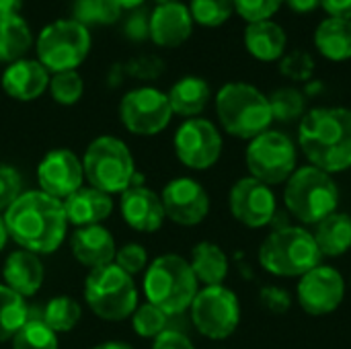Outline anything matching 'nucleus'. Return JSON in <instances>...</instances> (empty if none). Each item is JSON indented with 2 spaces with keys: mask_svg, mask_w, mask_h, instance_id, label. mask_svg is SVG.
<instances>
[{
  "mask_svg": "<svg viewBox=\"0 0 351 349\" xmlns=\"http://www.w3.org/2000/svg\"><path fill=\"white\" fill-rule=\"evenodd\" d=\"M267 99H269L271 115L278 121H284V123L296 121V119H302L306 113V97L296 86H282L274 91L271 97Z\"/></svg>",
  "mask_w": 351,
  "mask_h": 349,
  "instance_id": "nucleus-31",
  "label": "nucleus"
},
{
  "mask_svg": "<svg viewBox=\"0 0 351 349\" xmlns=\"http://www.w3.org/2000/svg\"><path fill=\"white\" fill-rule=\"evenodd\" d=\"M152 349H195L193 344L189 341L187 335L179 331H162L156 339Z\"/></svg>",
  "mask_w": 351,
  "mask_h": 349,
  "instance_id": "nucleus-44",
  "label": "nucleus"
},
{
  "mask_svg": "<svg viewBox=\"0 0 351 349\" xmlns=\"http://www.w3.org/2000/svg\"><path fill=\"white\" fill-rule=\"evenodd\" d=\"M84 296L90 311L105 321H123L134 315L138 304V292L130 274L115 263L90 269Z\"/></svg>",
  "mask_w": 351,
  "mask_h": 349,
  "instance_id": "nucleus-9",
  "label": "nucleus"
},
{
  "mask_svg": "<svg viewBox=\"0 0 351 349\" xmlns=\"http://www.w3.org/2000/svg\"><path fill=\"white\" fill-rule=\"evenodd\" d=\"M317 51L329 62L351 60V19L327 16L313 35Z\"/></svg>",
  "mask_w": 351,
  "mask_h": 349,
  "instance_id": "nucleus-25",
  "label": "nucleus"
},
{
  "mask_svg": "<svg viewBox=\"0 0 351 349\" xmlns=\"http://www.w3.org/2000/svg\"><path fill=\"white\" fill-rule=\"evenodd\" d=\"M49 93L60 105H74L84 93V82L76 70L56 72L49 80Z\"/></svg>",
  "mask_w": 351,
  "mask_h": 349,
  "instance_id": "nucleus-36",
  "label": "nucleus"
},
{
  "mask_svg": "<svg viewBox=\"0 0 351 349\" xmlns=\"http://www.w3.org/2000/svg\"><path fill=\"white\" fill-rule=\"evenodd\" d=\"M123 33L134 41H144L146 37H150V12H146L144 6L130 10V16L123 25Z\"/></svg>",
  "mask_w": 351,
  "mask_h": 349,
  "instance_id": "nucleus-42",
  "label": "nucleus"
},
{
  "mask_svg": "<svg viewBox=\"0 0 351 349\" xmlns=\"http://www.w3.org/2000/svg\"><path fill=\"white\" fill-rule=\"evenodd\" d=\"M6 239H8L6 224H4V218L0 216V251H2V249H4V245H6Z\"/></svg>",
  "mask_w": 351,
  "mask_h": 349,
  "instance_id": "nucleus-50",
  "label": "nucleus"
},
{
  "mask_svg": "<svg viewBox=\"0 0 351 349\" xmlns=\"http://www.w3.org/2000/svg\"><path fill=\"white\" fill-rule=\"evenodd\" d=\"M12 349H58V337L43 319H29L12 337Z\"/></svg>",
  "mask_w": 351,
  "mask_h": 349,
  "instance_id": "nucleus-34",
  "label": "nucleus"
},
{
  "mask_svg": "<svg viewBox=\"0 0 351 349\" xmlns=\"http://www.w3.org/2000/svg\"><path fill=\"white\" fill-rule=\"evenodd\" d=\"M167 317L169 315L148 302L134 313V329L140 337L156 339L162 331H167Z\"/></svg>",
  "mask_w": 351,
  "mask_h": 349,
  "instance_id": "nucleus-38",
  "label": "nucleus"
},
{
  "mask_svg": "<svg viewBox=\"0 0 351 349\" xmlns=\"http://www.w3.org/2000/svg\"><path fill=\"white\" fill-rule=\"evenodd\" d=\"M165 216L181 226H195L206 220L210 212L208 191L189 177L173 179L160 195Z\"/></svg>",
  "mask_w": 351,
  "mask_h": 349,
  "instance_id": "nucleus-16",
  "label": "nucleus"
},
{
  "mask_svg": "<svg viewBox=\"0 0 351 349\" xmlns=\"http://www.w3.org/2000/svg\"><path fill=\"white\" fill-rule=\"evenodd\" d=\"M121 216L134 230L140 232H154L162 226L165 220V208L160 202V195L154 191L134 185L123 191L121 197Z\"/></svg>",
  "mask_w": 351,
  "mask_h": 349,
  "instance_id": "nucleus-19",
  "label": "nucleus"
},
{
  "mask_svg": "<svg viewBox=\"0 0 351 349\" xmlns=\"http://www.w3.org/2000/svg\"><path fill=\"white\" fill-rule=\"evenodd\" d=\"M82 171L88 183L103 193H123L134 187L136 167L130 148L113 136H101L84 152Z\"/></svg>",
  "mask_w": 351,
  "mask_h": 349,
  "instance_id": "nucleus-7",
  "label": "nucleus"
},
{
  "mask_svg": "<svg viewBox=\"0 0 351 349\" xmlns=\"http://www.w3.org/2000/svg\"><path fill=\"white\" fill-rule=\"evenodd\" d=\"M296 14H311L321 6V0H284Z\"/></svg>",
  "mask_w": 351,
  "mask_h": 349,
  "instance_id": "nucleus-46",
  "label": "nucleus"
},
{
  "mask_svg": "<svg viewBox=\"0 0 351 349\" xmlns=\"http://www.w3.org/2000/svg\"><path fill=\"white\" fill-rule=\"evenodd\" d=\"M154 2L158 6V4H171V2H179V0H154Z\"/></svg>",
  "mask_w": 351,
  "mask_h": 349,
  "instance_id": "nucleus-51",
  "label": "nucleus"
},
{
  "mask_svg": "<svg viewBox=\"0 0 351 349\" xmlns=\"http://www.w3.org/2000/svg\"><path fill=\"white\" fill-rule=\"evenodd\" d=\"M80 319V306L76 300L68 298V296H58L53 298L43 313V321L45 325L53 331V333H68L76 327Z\"/></svg>",
  "mask_w": 351,
  "mask_h": 349,
  "instance_id": "nucleus-33",
  "label": "nucleus"
},
{
  "mask_svg": "<svg viewBox=\"0 0 351 349\" xmlns=\"http://www.w3.org/2000/svg\"><path fill=\"white\" fill-rule=\"evenodd\" d=\"M284 0H234V12L247 23L269 21L280 8Z\"/></svg>",
  "mask_w": 351,
  "mask_h": 349,
  "instance_id": "nucleus-39",
  "label": "nucleus"
},
{
  "mask_svg": "<svg viewBox=\"0 0 351 349\" xmlns=\"http://www.w3.org/2000/svg\"><path fill=\"white\" fill-rule=\"evenodd\" d=\"M70 247L74 257L90 269L113 263L117 253L111 232L99 224L78 228L70 239Z\"/></svg>",
  "mask_w": 351,
  "mask_h": 349,
  "instance_id": "nucleus-21",
  "label": "nucleus"
},
{
  "mask_svg": "<svg viewBox=\"0 0 351 349\" xmlns=\"http://www.w3.org/2000/svg\"><path fill=\"white\" fill-rule=\"evenodd\" d=\"M90 31L74 19H58L37 35V60L47 72L76 70L90 51Z\"/></svg>",
  "mask_w": 351,
  "mask_h": 349,
  "instance_id": "nucleus-8",
  "label": "nucleus"
},
{
  "mask_svg": "<svg viewBox=\"0 0 351 349\" xmlns=\"http://www.w3.org/2000/svg\"><path fill=\"white\" fill-rule=\"evenodd\" d=\"M146 261H148L146 249L138 243H130L115 253V265L130 276L142 272L146 267Z\"/></svg>",
  "mask_w": 351,
  "mask_h": 349,
  "instance_id": "nucleus-40",
  "label": "nucleus"
},
{
  "mask_svg": "<svg viewBox=\"0 0 351 349\" xmlns=\"http://www.w3.org/2000/svg\"><path fill=\"white\" fill-rule=\"evenodd\" d=\"M49 86V72L39 60H16L2 74V88L19 101H33Z\"/></svg>",
  "mask_w": 351,
  "mask_h": 349,
  "instance_id": "nucleus-20",
  "label": "nucleus"
},
{
  "mask_svg": "<svg viewBox=\"0 0 351 349\" xmlns=\"http://www.w3.org/2000/svg\"><path fill=\"white\" fill-rule=\"evenodd\" d=\"M189 12L202 27H220L234 12V0H191Z\"/></svg>",
  "mask_w": 351,
  "mask_h": 349,
  "instance_id": "nucleus-35",
  "label": "nucleus"
},
{
  "mask_svg": "<svg viewBox=\"0 0 351 349\" xmlns=\"http://www.w3.org/2000/svg\"><path fill=\"white\" fill-rule=\"evenodd\" d=\"M245 47L259 62H278L288 49V33L274 19L249 23L245 29Z\"/></svg>",
  "mask_w": 351,
  "mask_h": 349,
  "instance_id": "nucleus-23",
  "label": "nucleus"
},
{
  "mask_svg": "<svg viewBox=\"0 0 351 349\" xmlns=\"http://www.w3.org/2000/svg\"><path fill=\"white\" fill-rule=\"evenodd\" d=\"M189 309L195 329L208 339H226L241 323L239 298L224 286H206L204 290H197Z\"/></svg>",
  "mask_w": 351,
  "mask_h": 349,
  "instance_id": "nucleus-11",
  "label": "nucleus"
},
{
  "mask_svg": "<svg viewBox=\"0 0 351 349\" xmlns=\"http://www.w3.org/2000/svg\"><path fill=\"white\" fill-rule=\"evenodd\" d=\"M296 298L306 315L323 317L341 306L346 298V282L337 269L329 265H317L300 278L296 286Z\"/></svg>",
  "mask_w": 351,
  "mask_h": 349,
  "instance_id": "nucleus-14",
  "label": "nucleus"
},
{
  "mask_svg": "<svg viewBox=\"0 0 351 349\" xmlns=\"http://www.w3.org/2000/svg\"><path fill=\"white\" fill-rule=\"evenodd\" d=\"M31 43V29L21 14L0 16V62L12 64L16 60H23Z\"/></svg>",
  "mask_w": 351,
  "mask_h": 349,
  "instance_id": "nucleus-29",
  "label": "nucleus"
},
{
  "mask_svg": "<svg viewBox=\"0 0 351 349\" xmlns=\"http://www.w3.org/2000/svg\"><path fill=\"white\" fill-rule=\"evenodd\" d=\"M323 10L335 19H351V0H321Z\"/></svg>",
  "mask_w": 351,
  "mask_h": 349,
  "instance_id": "nucleus-45",
  "label": "nucleus"
},
{
  "mask_svg": "<svg viewBox=\"0 0 351 349\" xmlns=\"http://www.w3.org/2000/svg\"><path fill=\"white\" fill-rule=\"evenodd\" d=\"M216 113L222 128L241 140L267 132L274 115L267 95L249 82H228L216 95Z\"/></svg>",
  "mask_w": 351,
  "mask_h": 349,
  "instance_id": "nucleus-3",
  "label": "nucleus"
},
{
  "mask_svg": "<svg viewBox=\"0 0 351 349\" xmlns=\"http://www.w3.org/2000/svg\"><path fill=\"white\" fill-rule=\"evenodd\" d=\"M21 6H23V0H0V16L19 14Z\"/></svg>",
  "mask_w": 351,
  "mask_h": 349,
  "instance_id": "nucleus-47",
  "label": "nucleus"
},
{
  "mask_svg": "<svg viewBox=\"0 0 351 349\" xmlns=\"http://www.w3.org/2000/svg\"><path fill=\"white\" fill-rule=\"evenodd\" d=\"M119 4L121 10H134V8H140L146 0H115Z\"/></svg>",
  "mask_w": 351,
  "mask_h": 349,
  "instance_id": "nucleus-48",
  "label": "nucleus"
},
{
  "mask_svg": "<svg viewBox=\"0 0 351 349\" xmlns=\"http://www.w3.org/2000/svg\"><path fill=\"white\" fill-rule=\"evenodd\" d=\"M121 16L115 0H74V21L82 25H113Z\"/></svg>",
  "mask_w": 351,
  "mask_h": 349,
  "instance_id": "nucleus-32",
  "label": "nucleus"
},
{
  "mask_svg": "<svg viewBox=\"0 0 351 349\" xmlns=\"http://www.w3.org/2000/svg\"><path fill=\"white\" fill-rule=\"evenodd\" d=\"M144 292L150 304L165 315H181L197 294V278L179 255H162L152 261L144 276Z\"/></svg>",
  "mask_w": 351,
  "mask_h": 349,
  "instance_id": "nucleus-6",
  "label": "nucleus"
},
{
  "mask_svg": "<svg viewBox=\"0 0 351 349\" xmlns=\"http://www.w3.org/2000/svg\"><path fill=\"white\" fill-rule=\"evenodd\" d=\"M261 298V304L274 313V315H284L288 309H290V294L282 288H276V286H265L259 294Z\"/></svg>",
  "mask_w": 351,
  "mask_h": 349,
  "instance_id": "nucleus-43",
  "label": "nucleus"
},
{
  "mask_svg": "<svg viewBox=\"0 0 351 349\" xmlns=\"http://www.w3.org/2000/svg\"><path fill=\"white\" fill-rule=\"evenodd\" d=\"M2 276H4L6 288H10L12 292H16L23 298H27V296L37 294V290L41 288L43 265L35 253L21 249V251H14L8 255Z\"/></svg>",
  "mask_w": 351,
  "mask_h": 349,
  "instance_id": "nucleus-24",
  "label": "nucleus"
},
{
  "mask_svg": "<svg viewBox=\"0 0 351 349\" xmlns=\"http://www.w3.org/2000/svg\"><path fill=\"white\" fill-rule=\"evenodd\" d=\"M175 152L185 167L206 171L214 167L222 154V136L212 121L191 117L183 121L175 134Z\"/></svg>",
  "mask_w": 351,
  "mask_h": 349,
  "instance_id": "nucleus-13",
  "label": "nucleus"
},
{
  "mask_svg": "<svg viewBox=\"0 0 351 349\" xmlns=\"http://www.w3.org/2000/svg\"><path fill=\"white\" fill-rule=\"evenodd\" d=\"M247 167L251 177L265 185L286 183L296 171V146L294 142L278 130H267L257 138L249 140L247 146Z\"/></svg>",
  "mask_w": 351,
  "mask_h": 349,
  "instance_id": "nucleus-10",
  "label": "nucleus"
},
{
  "mask_svg": "<svg viewBox=\"0 0 351 349\" xmlns=\"http://www.w3.org/2000/svg\"><path fill=\"white\" fill-rule=\"evenodd\" d=\"M280 72L296 82H306L315 74V58L304 49L286 51L280 60Z\"/></svg>",
  "mask_w": 351,
  "mask_h": 349,
  "instance_id": "nucleus-37",
  "label": "nucleus"
},
{
  "mask_svg": "<svg viewBox=\"0 0 351 349\" xmlns=\"http://www.w3.org/2000/svg\"><path fill=\"white\" fill-rule=\"evenodd\" d=\"M64 214L66 220L76 226H95L109 218L113 210V200L109 193H103L95 187H80L72 195H68L64 202Z\"/></svg>",
  "mask_w": 351,
  "mask_h": 349,
  "instance_id": "nucleus-22",
  "label": "nucleus"
},
{
  "mask_svg": "<svg viewBox=\"0 0 351 349\" xmlns=\"http://www.w3.org/2000/svg\"><path fill=\"white\" fill-rule=\"evenodd\" d=\"M298 144L308 163L329 175L351 169V109L306 111L298 125Z\"/></svg>",
  "mask_w": 351,
  "mask_h": 349,
  "instance_id": "nucleus-2",
  "label": "nucleus"
},
{
  "mask_svg": "<svg viewBox=\"0 0 351 349\" xmlns=\"http://www.w3.org/2000/svg\"><path fill=\"white\" fill-rule=\"evenodd\" d=\"M321 251L313 232L300 226H284L265 237L259 249V263L278 278H302L321 265Z\"/></svg>",
  "mask_w": 351,
  "mask_h": 349,
  "instance_id": "nucleus-4",
  "label": "nucleus"
},
{
  "mask_svg": "<svg viewBox=\"0 0 351 349\" xmlns=\"http://www.w3.org/2000/svg\"><path fill=\"white\" fill-rule=\"evenodd\" d=\"M315 226L313 237L323 257H341L351 249V216L333 212Z\"/></svg>",
  "mask_w": 351,
  "mask_h": 349,
  "instance_id": "nucleus-27",
  "label": "nucleus"
},
{
  "mask_svg": "<svg viewBox=\"0 0 351 349\" xmlns=\"http://www.w3.org/2000/svg\"><path fill=\"white\" fill-rule=\"evenodd\" d=\"M284 204L298 222L319 224L321 220L337 212L339 189L329 173L313 165L300 167L286 183Z\"/></svg>",
  "mask_w": 351,
  "mask_h": 349,
  "instance_id": "nucleus-5",
  "label": "nucleus"
},
{
  "mask_svg": "<svg viewBox=\"0 0 351 349\" xmlns=\"http://www.w3.org/2000/svg\"><path fill=\"white\" fill-rule=\"evenodd\" d=\"M119 115L132 134L154 136L169 125L173 109L167 93L152 86H142L125 93L119 103Z\"/></svg>",
  "mask_w": 351,
  "mask_h": 349,
  "instance_id": "nucleus-12",
  "label": "nucleus"
},
{
  "mask_svg": "<svg viewBox=\"0 0 351 349\" xmlns=\"http://www.w3.org/2000/svg\"><path fill=\"white\" fill-rule=\"evenodd\" d=\"M82 175L84 171L76 154L64 148L45 154L37 169L41 191L60 202L82 187Z\"/></svg>",
  "mask_w": 351,
  "mask_h": 349,
  "instance_id": "nucleus-17",
  "label": "nucleus"
},
{
  "mask_svg": "<svg viewBox=\"0 0 351 349\" xmlns=\"http://www.w3.org/2000/svg\"><path fill=\"white\" fill-rule=\"evenodd\" d=\"M173 113L183 117H197L210 103V84L199 76H183L167 93Z\"/></svg>",
  "mask_w": 351,
  "mask_h": 349,
  "instance_id": "nucleus-26",
  "label": "nucleus"
},
{
  "mask_svg": "<svg viewBox=\"0 0 351 349\" xmlns=\"http://www.w3.org/2000/svg\"><path fill=\"white\" fill-rule=\"evenodd\" d=\"M93 349H132L128 344H121V341H107V344H101Z\"/></svg>",
  "mask_w": 351,
  "mask_h": 349,
  "instance_id": "nucleus-49",
  "label": "nucleus"
},
{
  "mask_svg": "<svg viewBox=\"0 0 351 349\" xmlns=\"http://www.w3.org/2000/svg\"><path fill=\"white\" fill-rule=\"evenodd\" d=\"M228 204L232 216L249 228H263L276 216V195L271 187L251 175L232 185Z\"/></svg>",
  "mask_w": 351,
  "mask_h": 349,
  "instance_id": "nucleus-15",
  "label": "nucleus"
},
{
  "mask_svg": "<svg viewBox=\"0 0 351 349\" xmlns=\"http://www.w3.org/2000/svg\"><path fill=\"white\" fill-rule=\"evenodd\" d=\"M191 269L197 282L206 286H222L228 274V259L224 251L214 243H199L191 251Z\"/></svg>",
  "mask_w": 351,
  "mask_h": 349,
  "instance_id": "nucleus-28",
  "label": "nucleus"
},
{
  "mask_svg": "<svg viewBox=\"0 0 351 349\" xmlns=\"http://www.w3.org/2000/svg\"><path fill=\"white\" fill-rule=\"evenodd\" d=\"M19 195H21V175L8 165H0V210H8Z\"/></svg>",
  "mask_w": 351,
  "mask_h": 349,
  "instance_id": "nucleus-41",
  "label": "nucleus"
},
{
  "mask_svg": "<svg viewBox=\"0 0 351 349\" xmlns=\"http://www.w3.org/2000/svg\"><path fill=\"white\" fill-rule=\"evenodd\" d=\"M193 33V16L183 2L158 4L150 12V39L160 47H179Z\"/></svg>",
  "mask_w": 351,
  "mask_h": 349,
  "instance_id": "nucleus-18",
  "label": "nucleus"
},
{
  "mask_svg": "<svg viewBox=\"0 0 351 349\" xmlns=\"http://www.w3.org/2000/svg\"><path fill=\"white\" fill-rule=\"evenodd\" d=\"M8 237L35 255L53 253L66 237L64 204L43 191H27L6 210Z\"/></svg>",
  "mask_w": 351,
  "mask_h": 349,
  "instance_id": "nucleus-1",
  "label": "nucleus"
},
{
  "mask_svg": "<svg viewBox=\"0 0 351 349\" xmlns=\"http://www.w3.org/2000/svg\"><path fill=\"white\" fill-rule=\"evenodd\" d=\"M29 321V309L23 296L6 286H0V341L12 339Z\"/></svg>",
  "mask_w": 351,
  "mask_h": 349,
  "instance_id": "nucleus-30",
  "label": "nucleus"
}]
</instances>
